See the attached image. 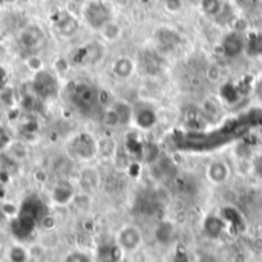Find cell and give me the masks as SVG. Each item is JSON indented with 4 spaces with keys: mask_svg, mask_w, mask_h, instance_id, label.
I'll use <instances>...</instances> for the list:
<instances>
[{
    "mask_svg": "<svg viewBox=\"0 0 262 262\" xmlns=\"http://www.w3.org/2000/svg\"><path fill=\"white\" fill-rule=\"evenodd\" d=\"M78 189L77 186L68 180V178H60L49 190V198L51 203L58 206V207H68L72 204L75 195H77Z\"/></svg>",
    "mask_w": 262,
    "mask_h": 262,
    "instance_id": "8992f818",
    "label": "cell"
},
{
    "mask_svg": "<svg viewBox=\"0 0 262 262\" xmlns=\"http://www.w3.org/2000/svg\"><path fill=\"white\" fill-rule=\"evenodd\" d=\"M97 152L100 158L112 160L118 154V144L112 137H103L97 140Z\"/></svg>",
    "mask_w": 262,
    "mask_h": 262,
    "instance_id": "d6986e66",
    "label": "cell"
},
{
    "mask_svg": "<svg viewBox=\"0 0 262 262\" xmlns=\"http://www.w3.org/2000/svg\"><path fill=\"white\" fill-rule=\"evenodd\" d=\"M3 154L11 160V163L20 164L29 158V146L26 144V141H23L20 138L9 140L3 147Z\"/></svg>",
    "mask_w": 262,
    "mask_h": 262,
    "instance_id": "30bf717a",
    "label": "cell"
},
{
    "mask_svg": "<svg viewBox=\"0 0 262 262\" xmlns=\"http://www.w3.org/2000/svg\"><path fill=\"white\" fill-rule=\"evenodd\" d=\"M32 259V253L28 247L20 243H14L6 250V261L8 262H29Z\"/></svg>",
    "mask_w": 262,
    "mask_h": 262,
    "instance_id": "ffe728a7",
    "label": "cell"
},
{
    "mask_svg": "<svg viewBox=\"0 0 262 262\" xmlns=\"http://www.w3.org/2000/svg\"><path fill=\"white\" fill-rule=\"evenodd\" d=\"M201 114L206 118H216L221 114V107H220V104L215 100L209 98V100H204L203 101V104H201Z\"/></svg>",
    "mask_w": 262,
    "mask_h": 262,
    "instance_id": "d4e9b609",
    "label": "cell"
},
{
    "mask_svg": "<svg viewBox=\"0 0 262 262\" xmlns=\"http://www.w3.org/2000/svg\"><path fill=\"white\" fill-rule=\"evenodd\" d=\"M244 49H246V40L241 35V32L233 31L223 38V51L227 57L230 58L238 57Z\"/></svg>",
    "mask_w": 262,
    "mask_h": 262,
    "instance_id": "4fadbf2b",
    "label": "cell"
},
{
    "mask_svg": "<svg viewBox=\"0 0 262 262\" xmlns=\"http://www.w3.org/2000/svg\"><path fill=\"white\" fill-rule=\"evenodd\" d=\"M201 9L207 15H218L223 9L221 0H201Z\"/></svg>",
    "mask_w": 262,
    "mask_h": 262,
    "instance_id": "83f0119b",
    "label": "cell"
},
{
    "mask_svg": "<svg viewBox=\"0 0 262 262\" xmlns=\"http://www.w3.org/2000/svg\"><path fill=\"white\" fill-rule=\"evenodd\" d=\"M63 262H92V258L83 250H72L64 256Z\"/></svg>",
    "mask_w": 262,
    "mask_h": 262,
    "instance_id": "f1b7e54d",
    "label": "cell"
},
{
    "mask_svg": "<svg viewBox=\"0 0 262 262\" xmlns=\"http://www.w3.org/2000/svg\"><path fill=\"white\" fill-rule=\"evenodd\" d=\"M84 20L89 26H92L94 29L100 31L109 20H112L111 17V9L100 0H92L84 6L83 11Z\"/></svg>",
    "mask_w": 262,
    "mask_h": 262,
    "instance_id": "52a82bcc",
    "label": "cell"
},
{
    "mask_svg": "<svg viewBox=\"0 0 262 262\" xmlns=\"http://www.w3.org/2000/svg\"><path fill=\"white\" fill-rule=\"evenodd\" d=\"M109 106L117 112V115H118V118L121 121V126H129L134 121V111H135V107L130 103H127L126 100L115 98Z\"/></svg>",
    "mask_w": 262,
    "mask_h": 262,
    "instance_id": "ac0fdd59",
    "label": "cell"
},
{
    "mask_svg": "<svg viewBox=\"0 0 262 262\" xmlns=\"http://www.w3.org/2000/svg\"><path fill=\"white\" fill-rule=\"evenodd\" d=\"M158 121L157 112L150 106H141L134 111V121L135 126L141 130H149L152 129Z\"/></svg>",
    "mask_w": 262,
    "mask_h": 262,
    "instance_id": "5bb4252c",
    "label": "cell"
},
{
    "mask_svg": "<svg viewBox=\"0 0 262 262\" xmlns=\"http://www.w3.org/2000/svg\"><path fill=\"white\" fill-rule=\"evenodd\" d=\"M54 29L58 37L71 38L80 31V20L71 12H61L54 21Z\"/></svg>",
    "mask_w": 262,
    "mask_h": 262,
    "instance_id": "9c48e42d",
    "label": "cell"
},
{
    "mask_svg": "<svg viewBox=\"0 0 262 262\" xmlns=\"http://www.w3.org/2000/svg\"><path fill=\"white\" fill-rule=\"evenodd\" d=\"M100 35L101 38L106 41V43H114V41H118L123 35V28L118 21L115 20H109L100 31Z\"/></svg>",
    "mask_w": 262,
    "mask_h": 262,
    "instance_id": "44dd1931",
    "label": "cell"
},
{
    "mask_svg": "<svg viewBox=\"0 0 262 262\" xmlns=\"http://www.w3.org/2000/svg\"><path fill=\"white\" fill-rule=\"evenodd\" d=\"M71 100L81 111L95 109L98 106V89H95L86 81L75 83L71 91Z\"/></svg>",
    "mask_w": 262,
    "mask_h": 262,
    "instance_id": "5b68a950",
    "label": "cell"
},
{
    "mask_svg": "<svg viewBox=\"0 0 262 262\" xmlns=\"http://www.w3.org/2000/svg\"><path fill=\"white\" fill-rule=\"evenodd\" d=\"M101 184V173L94 166H83L77 172V187L81 192L94 195V192Z\"/></svg>",
    "mask_w": 262,
    "mask_h": 262,
    "instance_id": "ba28073f",
    "label": "cell"
},
{
    "mask_svg": "<svg viewBox=\"0 0 262 262\" xmlns=\"http://www.w3.org/2000/svg\"><path fill=\"white\" fill-rule=\"evenodd\" d=\"M104 57V45L101 43H89L83 48V55H81V63L83 64H89V66H95L97 63H100Z\"/></svg>",
    "mask_w": 262,
    "mask_h": 262,
    "instance_id": "e0dca14e",
    "label": "cell"
},
{
    "mask_svg": "<svg viewBox=\"0 0 262 262\" xmlns=\"http://www.w3.org/2000/svg\"><path fill=\"white\" fill-rule=\"evenodd\" d=\"M141 155L143 158L147 161V163H155L158 158H160V149L155 143H146L143 147H141Z\"/></svg>",
    "mask_w": 262,
    "mask_h": 262,
    "instance_id": "4316f807",
    "label": "cell"
},
{
    "mask_svg": "<svg viewBox=\"0 0 262 262\" xmlns=\"http://www.w3.org/2000/svg\"><path fill=\"white\" fill-rule=\"evenodd\" d=\"M69 69H71V61H69L66 57H57L55 61L52 63V72H54L58 78L64 77V75L69 72Z\"/></svg>",
    "mask_w": 262,
    "mask_h": 262,
    "instance_id": "484cf974",
    "label": "cell"
},
{
    "mask_svg": "<svg viewBox=\"0 0 262 262\" xmlns=\"http://www.w3.org/2000/svg\"><path fill=\"white\" fill-rule=\"evenodd\" d=\"M66 150L71 160L80 161V163H89L98 157L97 138L91 135L89 132H78L69 140Z\"/></svg>",
    "mask_w": 262,
    "mask_h": 262,
    "instance_id": "6da1fadb",
    "label": "cell"
},
{
    "mask_svg": "<svg viewBox=\"0 0 262 262\" xmlns=\"http://www.w3.org/2000/svg\"><path fill=\"white\" fill-rule=\"evenodd\" d=\"M226 229H227V223L220 215H209L203 223L204 233L212 239H218L226 232Z\"/></svg>",
    "mask_w": 262,
    "mask_h": 262,
    "instance_id": "9a60e30c",
    "label": "cell"
},
{
    "mask_svg": "<svg viewBox=\"0 0 262 262\" xmlns=\"http://www.w3.org/2000/svg\"><path fill=\"white\" fill-rule=\"evenodd\" d=\"M255 95H256V98L262 103V77L261 80L256 83V86H255Z\"/></svg>",
    "mask_w": 262,
    "mask_h": 262,
    "instance_id": "1f68e13d",
    "label": "cell"
},
{
    "mask_svg": "<svg viewBox=\"0 0 262 262\" xmlns=\"http://www.w3.org/2000/svg\"><path fill=\"white\" fill-rule=\"evenodd\" d=\"M135 72V61L130 57H118L114 63H112V74L120 78V80H127L134 75Z\"/></svg>",
    "mask_w": 262,
    "mask_h": 262,
    "instance_id": "2e32d148",
    "label": "cell"
},
{
    "mask_svg": "<svg viewBox=\"0 0 262 262\" xmlns=\"http://www.w3.org/2000/svg\"><path fill=\"white\" fill-rule=\"evenodd\" d=\"M25 66L32 72V74H37L40 71H45L46 69V64L43 61V58L35 52V54H28L25 57Z\"/></svg>",
    "mask_w": 262,
    "mask_h": 262,
    "instance_id": "cb8c5ba5",
    "label": "cell"
},
{
    "mask_svg": "<svg viewBox=\"0 0 262 262\" xmlns=\"http://www.w3.org/2000/svg\"><path fill=\"white\" fill-rule=\"evenodd\" d=\"M154 238L160 246H164V247L173 244L175 239H177V226H175V223L170 221V220H161L157 224L155 230H154Z\"/></svg>",
    "mask_w": 262,
    "mask_h": 262,
    "instance_id": "8fae6325",
    "label": "cell"
},
{
    "mask_svg": "<svg viewBox=\"0 0 262 262\" xmlns=\"http://www.w3.org/2000/svg\"><path fill=\"white\" fill-rule=\"evenodd\" d=\"M46 41V34L38 23L25 25L17 34V43L21 51L28 54H35Z\"/></svg>",
    "mask_w": 262,
    "mask_h": 262,
    "instance_id": "3957f363",
    "label": "cell"
},
{
    "mask_svg": "<svg viewBox=\"0 0 262 262\" xmlns=\"http://www.w3.org/2000/svg\"><path fill=\"white\" fill-rule=\"evenodd\" d=\"M58 80L60 78L52 71H48V69L34 74V78H32V92H34V95L38 100L54 98L60 91Z\"/></svg>",
    "mask_w": 262,
    "mask_h": 262,
    "instance_id": "277c9868",
    "label": "cell"
},
{
    "mask_svg": "<svg viewBox=\"0 0 262 262\" xmlns=\"http://www.w3.org/2000/svg\"><path fill=\"white\" fill-rule=\"evenodd\" d=\"M164 6L169 12H178L183 8V0H166Z\"/></svg>",
    "mask_w": 262,
    "mask_h": 262,
    "instance_id": "f546056e",
    "label": "cell"
},
{
    "mask_svg": "<svg viewBox=\"0 0 262 262\" xmlns=\"http://www.w3.org/2000/svg\"><path fill=\"white\" fill-rule=\"evenodd\" d=\"M207 75H209L210 80L216 81V80L221 77V69H220V66H218V64H210V66L207 68Z\"/></svg>",
    "mask_w": 262,
    "mask_h": 262,
    "instance_id": "4dcf8cb0",
    "label": "cell"
},
{
    "mask_svg": "<svg viewBox=\"0 0 262 262\" xmlns=\"http://www.w3.org/2000/svg\"><path fill=\"white\" fill-rule=\"evenodd\" d=\"M114 243L123 255H134L143 247L144 243L143 230L132 223L123 224L117 230Z\"/></svg>",
    "mask_w": 262,
    "mask_h": 262,
    "instance_id": "7a4b0ae2",
    "label": "cell"
},
{
    "mask_svg": "<svg viewBox=\"0 0 262 262\" xmlns=\"http://www.w3.org/2000/svg\"><path fill=\"white\" fill-rule=\"evenodd\" d=\"M206 175L212 184L221 186L230 178V166L223 160H215L207 166Z\"/></svg>",
    "mask_w": 262,
    "mask_h": 262,
    "instance_id": "7c38bea8",
    "label": "cell"
},
{
    "mask_svg": "<svg viewBox=\"0 0 262 262\" xmlns=\"http://www.w3.org/2000/svg\"><path fill=\"white\" fill-rule=\"evenodd\" d=\"M71 206L75 207V209H77L78 212H81V213H88V212L91 210V207H92V195L78 190Z\"/></svg>",
    "mask_w": 262,
    "mask_h": 262,
    "instance_id": "603a6c76",
    "label": "cell"
},
{
    "mask_svg": "<svg viewBox=\"0 0 262 262\" xmlns=\"http://www.w3.org/2000/svg\"><path fill=\"white\" fill-rule=\"evenodd\" d=\"M100 121H101V124H103L106 129H118V127H123V126H121V121H120V118H118V115H117V112H115L111 106L103 107Z\"/></svg>",
    "mask_w": 262,
    "mask_h": 262,
    "instance_id": "7402d4cb",
    "label": "cell"
}]
</instances>
